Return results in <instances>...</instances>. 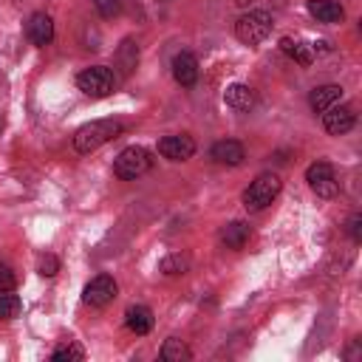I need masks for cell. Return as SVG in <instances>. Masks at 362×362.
I'll return each instance as SVG.
<instances>
[{
    "instance_id": "9c48e42d",
    "label": "cell",
    "mask_w": 362,
    "mask_h": 362,
    "mask_svg": "<svg viewBox=\"0 0 362 362\" xmlns=\"http://www.w3.org/2000/svg\"><path fill=\"white\" fill-rule=\"evenodd\" d=\"M356 124V113L348 107V105H331L325 113H322V127L331 133V136H342L348 133L351 127Z\"/></svg>"
},
{
    "instance_id": "9a60e30c",
    "label": "cell",
    "mask_w": 362,
    "mask_h": 362,
    "mask_svg": "<svg viewBox=\"0 0 362 362\" xmlns=\"http://www.w3.org/2000/svg\"><path fill=\"white\" fill-rule=\"evenodd\" d=\"M342 99V88L339 85H320L308 93V105L314 113H325L331 105H337Z\"/></svg>"
},
{
    "instance_id": "ba28073f",
    "label": "cell",
    "mask_w": 362,
    "mask_h": 362,
    "mask_svg": "<svg viewBox=\"0 0 362 362\" xmlns=\"http://www.w3.org/2000/svg\"><path fill=\"white\" fill-rule=\"evenodd\" d=\"M158 153L167 161H187L195 156V141H192V136H184V133L164 136V139H158Z\"/></svg>"
},
{
    "instance_id": "cb8c5ba5",
    "label": "cell",
    "mask_w": 362,
    "mask_h": 362,
    "mask_svg": "<svg viewBox=\"0 0 362 362\" xmlns=\"http://www.w3.org/2000/svg\"><path fill=\"white\" fill-rule=\"evenodd\" d=\"M93 8L102 17H116L122 11V0H93Z\"/></svg>"
},
{
    "instance_id": "484cf974",
    "label": "cell",
    "mask_w": 362,
    "mask_h": 362,
    "mask_svg": "<svg viewBox=\"0 0 362 362\" xmlns=\"http://www.w3.org/2000/svg\"><path fill=\"white\" fill-rule=\"evenodd\" d=\"M37 269H40L42 277H54V274L59 272V260H57L54 255H42L40 263H37Z\"/></svg>"
},
{
    "instance_id": "4316f807",
    "label": "cell",
    "mask_w": 362,
    "mask_h": 362,
    "mask_svg": "<svg viewBox=\"0 0 362 362\" xmlns=\"http://www.w3.org/2000/svg\"><path fill=\"white\" fill-rule=\"evenodd\" d=\"M348 235H351L354 243L362 240V215H359V212H354V215L348 218Z\"/></svg>"
},
{
    "instance_id": "5bb4252c",
    "label": "cell",
    "mask_w": 362,
    "mask_h": 362,
    "mask_svg": "<svg viewBox=\"0 0 362 362\" xmlns=\"http://www.w3.org/2000/svg\"><path fill=\"white\" fill-rule=\"evenodd\" d=\"M308 14L317 23H342L345 8L339 0H308Z\"/></svg>"
},
{
    "instance_id": "8fae6325",
    "label": "cell",
    "mask_w": 362,
    "mask_h": 362,
    "mask_svg": "<svg viewBox=\"0 0 362 362\" xmlns=\"http://www.w3.org/2000/svg\"><path fill=\"white\" fill-rule=\"evenodd\" d=\"M170 68H173V79H175L178 85L189 88V85L198 82V59H195V54H189V51H178V54L173 57Z\"/></svg>"
},
{
    "instance_id": "5b68a950",
    "label": "cell",
    "mask_w": 362,
    "mask_h": 362,
    "mask_svg": "<svg viewBox=\"0 0 362 362\" xmlns=\"http://www.w3.org/2000/svg\"><path fill=\"white\" fill-rule=\"evenodd\" d=\"M272 31V14L263 11V8H255V11H246L238 17L235 23V37L243 42V45H257L269 37Z\"/></svg>"
},
{
    "instance_id": "30bf717a",
    "label": "cell",
    "mask_w": 362,
    "mask_h": 362,
    "mask_svg": "<svg viewBox=\"0 0 362 362\" xmlns=\"http://www.w3.org/2000/svg\"><path fill=\"white\" fill-rule=\"evenodd\" d=\"M209 158H212L215 164L238 167V164H243L246 150H243V144L235 141V139H221V141H215V144L209 147Z\"/></svg>"
},
{
    "instance_id": "d6986e66",
    "label": "cell",
    "mask_w": 362,
    "mask_h": 362,
    "mask_svg": "<svg viewBox=\"0 0 362 362\" xmlns=\"http://www.w3.org/2000/svg\"><path fill=\"white\" fill-rule=\"evenodd\" d=\"M164 362H187V359H192V351L187 348V342L184 339H178V337H170V339H164V345H161V354H158Z\"/></svg>"
},
{
    "instance_id": "ffe728a7",
    "label": "cell",
    "mask_w": 362,
    "mask_h": 362,
    "mask_svg": "<svg viewBox=\"0 0 362 362\" xmlns=\"http://www.w3.org/2000/svg\"><path fill=\"white\" fill-rule=\"evenodd\" d=\"M116 65L122 68L124 76L133 74V68L139 65V48L133 45V40H124V42L119 45V51H116Z\"/></svg>"
},
{
    "instance_id": "7a4b0ae2",
    "label": "cell",
    "mask_w": 362,
    "mask_h": 362,
    "mask_svg": "<svg viewBox=\"0 0 362 362\" xmlns=\"http://www.w3.org/2000/svg\"><path fill=\"white\" fill-rule=\"evenodd\" d=\"M150 167H153V153H150L147 147H141V144L124 147V150L116 156V161H113V173H116V178H122V181H136V178H141L144 173H150Z\"/></svg>"
},
{
    "instance_id": "44dd1931",
    "label": "cell",
    "mask_w": 362,
    "mask_h": 362,
    "mask_svg": "<svg viewBox=\"0 0 362 362\" xmlns=\"http://www.w3.org/2000/svg\"><path fill=\"white\" fill-rule=\"evenodd\" d=\"M189 269V260L184 255H167L161 263H158V272L164 277H175V274H184Z\"/></svg>"
},
{
    "instance_id": "52a82bcc",
    "label": "cell",
    "mask_w": 362,
    "mask_h": 362,
    "mask_svg": "<svg viewBox=\"0 0 362 362\" xmlns=\"http://www.w3.org/2000/svg\"><path fill=\"white\" fill-rule=\"evenodd\" d=\"M119 294V286L110 274H96L93 280H88V286L82 288V300L90 308H105L107 303H113V297Z\"/></svg>"
},
{
    "instance_id": "6da1fadb",
    "label": "cell",
    "mask_w": 362,
    "mask_h": 362,
    "mask_svg": "<svg viewBox=\"0 0 362 362\" xmlns=\"http://www.w3.org/2000/svg\"><path fill=\"white\" fill-rule=\"evenodd\" d=\"M122 130H124V124H122L119 119H93V122L82 124V127L74 133L71 144H74V150H76L79 156H88V153L99 150L102 144H107L110 139H116Z\"/></svg>"
},
{
    "instance_id": "4fadbf2b",
    "label": "cell",
    "mask_w": 362,
    "mask_h": 362,
    "mask_svg": "<svg viewBox=\"0 0 362 362\" xmlns=\"http://www.w3.org/2000/svg\"><path fill=\"white\" fill-rule=\"evenodd\" d=\"M249 235H252V229H249V223H243V221H229V223L221 226V232H218L221 243H223L226 249H235V252L249 243Z\"/></svg>"
},
{
    "instance_id": "e0dca14e",
    "label": "cell",
    "mask_w": 362,
    "mask_h": 362,
    "mask_svg": "<svg viewBox=\"0 0 362 362\" xmlns=\"http://www.w3.org/2000/svg\"><path fill=\"white\" fill-rule=\"evenodd\" d=\"M124 325H127L133 334L144 337V334H150V328H153V311H150L147 305H130V308L124 311Z\"/></svg>"
},
{
    "instance_id": "7402d4cb",
    "label": "cell",
    "mask_w": 362,
    "mask_h": 362,
    "mask_svg": "<svg viewBox=\"0 0 362 362\" xmlns=\"http://www.w3.org/2000/svg\"><path fill=\"white\" fill-rule=\"evenodd\" d=\"M23 311V300L11 291H0V320H14Z\"/></svg>"
},
{
    "instance_id": "603a6c76",
    "label": "cell",
    "mask_w": 362,
    "mask_h": 362,
    "mask_svg": "<svg viewBox=\"0 0 362 362\" xmlns=\"http://www.w3.org/2000/svg\"><path fill=\"white\" fill-rule=\"evenodd\" d=\"M82 356H85V354H82L79 345H62V348H57V351L51 354L54 362H79Z\"/></svg>"
},
{
    "instance_id": "3957f363",
    "label": "cell",
    "mask_w": 362,
    "mask_h": 362,
    "mask_svg": "<svg viewBox=\"0 0 362 362\" xmlns=\"http://www.w3.org/2000/svg\"><path fill=\"white\" fill-rule=\"evenodd\" d=\"M280 175H274V173H260L246 189H243V206H246V212H263L274 198H277V192H280Z\"/></svg>"
},
{
    "instance_id": "ac0fdd59",
    "label": "cell",
    "mask_w": 362,
    "mask_h": 362,
    "mask_svg": "<svg viewBox=\"0 0 362 362\" xmlns=\"http://www.w3.org/2000/svg\"><path fill=\"white\" fill-rule=\"evenodd\" d=\"M280 51H283L286 57H291L297 65H311V59H314L311 45H305V42H300V40H294V37H283V40H280Z\"/></svg>"
},
{
    "instance_id": "277c9868",
    "label": "cell",
    "mask_w": 362,
    "mask_h": 362,
    "mask_svg": "<svg viewBox=\"0 0 362 362\" xmlns=\"http://www.w3.org/2000/svg\"><path fill=\"white\" fill-rule=\"evenodd\" d=\"M76 88L90 99H105L116 88V74L107 65H90L76 74Z\"/></svg>"
},
{
    "instance_id": "2e32d148",
    "label": "cell",
    "mask_w": 362,
    "mask_h": 362,
    "mask_svg": "<svg viewBox=\"0 0 362 362\" xmlns=\"http://www.w3.org/2000/svg\"><path fill=\"white\" fill-rule=\"evenodd\" d=\"M255 90L249 88V85H243V82H235V85H229L226 90H223V102L232 107V110H249L252 105H255Z\"/></svg>"
},
{
    "instance_id": "7c38bea8",
    "label": "cell",
    "mask_w": 362,
    "mask_h": 362,
    "mask_svg": "<svg viewBox=\"0 0 362 362\" xmlns=\"http://www.w3.org/2000/svg\"><path fill=\"white\" fill-rule=\"evenodd\" d=\"M25 34H28V40H31L34 45L45 48V45L54 40V20H51V14H45V11H34V14L28 17Z\"/></svg>"
},
{
    "instance_id": "8992f818",
    "label": "cell",
    "mask_w": 362,
    "mask_h": 362,
    "mask_svg": "<svg viewBox=\"0 0 362 362\" xmlns=\"http://www.w3.org/2000/svg\"><path fill=\"white\" fill-rule=\"evenodd\" d=\"M305 181L320 198H334L339 192V181L334 175V167L328 161H314L305 167Z\"/></svg>"
},
{
    "instance_id": "d4e9b609",
    "label": "cell",
    "mask_w": 362,
    "mask_h": 362,
    "mask_svg": "<svg viewBox=\"0 0 362 362\" xmlns=\"http://www.w3.org/2000/svg\"><path fill=\"white\" fill-rule=\"evenodd\" d=\"M14 286H17V274L11 272L8 263L0 260V291H14Z\"/></svg>"
}]
</instances>
